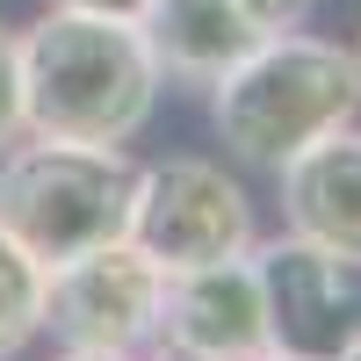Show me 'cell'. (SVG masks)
<instances>
[{
    "instance_id": "1",
    "label": "cell",
    "mask_w": 361,
    "mask_h": 361,
    "mask_svg": "<svg viewBox=\"0 0 361 361\" xmlns=\"http://www.w3.org/2000/svg\"><path fill=\"white\" fill-rule=\"evenodd\" d=\"M22 44V130L44 145H123L159 109V66L137 37V15H87V8H44Z\"/></svg>"
},
{
    "instance_id": "2",
    "label": "cell",
    "mask_w": 361,
    "mask_h": 361,
    "mask_svg": "<svg viewBox=\"0 0 361 361\" xmlns=\"http://www.w3.org/2000/svg\"><path fill=\"white\" fill-rule=\"evenodd\" d=\"M209 123H217V145L238 166L275 173L325 130L361 123V66L347 44L311 37V29L260 37L209 87Z\"/></svg>"
},
{
    "instance_id": "3",
    "label": "cell",
    "mask_w": 361,
    "mask_h": 361,
    "mask_svg": "<svg viewBox=\"0 0 361 361\" xmlns=\"http://www.w3.org/2000/svg\"><path fill=\"white\" fill-rule=\"evenodd\" d=\"M130 188H137L130 152L22 137L0 152V231L51 275L130 231Z\"/></svg>"
},
{
    "instance_id": "4",
    "label": "cell",
    "mask_w": 361,
    "mask_h": 361,
    "mask_svg": "<svg viewBox=\"0 0 361 361\" xmlns=\"http://www.w3.org/2000/svg\"><path fill=\"white\" fill-rule=\"evenodd\" d=\"M130 246L159 267V275H188V267L209 260H231V253H253V195L246 180L224 173L217 159H195V152H173L137 166V188H130Z\"/></svg>"
},
{
    "instance_id": "5",
    "label": "cell",
    "mask_w": 361,
    "mask_h": 361,
    "mask_svg": "<svg viewBox=\"0 0 361 361\" xmlns=\"http://www.w3.org/2000/svg\"><path fill=\"white\" fill-rule=\"evenodd\" d=\"M159 311H166V275L130 238L94 246V253H80V260L44 275V333L58 347L145 354L159 340Z\"/></svg>"
},
{
    "instance_id": "6",
    "label": "cell",
    "mask_w": 361,
    "mask_h": 361,
    "mask_svg": "<svg viewBox=\"0 0 361 361\" xmlns=\"http://www.w3.org/2000/svg\"><path fill=\"white\" fill-rule=\"evenodd\" d=\"M253 275L267 296V325H275V354H304V361H333L354 333V275L340 260H325L304 246L296 231L282 238H253Z\"/></svg>"
},
{
    "instance_id": "7",
    "label": "cell",
    "mask_w": 361,
    "mask_h": 361,
    "mask_svg": "<svg viewBox=\"0 0 361 361\" xmlns=\"http://www.w3.org/2000/svg\"><path fill=\"white\" fill-rule=\"evenodd\" d=\"M159 340L202 361H267L275 354V325H267V296L253 275V253L166 275V311Z\"/></svg>"
},
{
    "instance_id": "8",
    "label": "cell",
    "mask_w": 361,
    "mask_h": 361,
    "mask_svg": "<svg viewBox=\"0 0 361 361\" xmlns=\"http://www.w3.org/2000/svg\"><path fill=\"white\" fill-rule=\"evenodd\" d=\"M275 188H282V231L361 275V123L325 130L296 159H282Z\"/></svg>"
},
{
    "instance_id": "9",
    "label": "cell",
    "mask_w": 361,
    "mask_h": 361,
    "mask_svg": "<svg viewBox=\"0 0 361 361\" xmlns=\"http://www.w3.org/2000/svg\"><path fill=\"white\" fill-rule=\"evenodd\" d=\"M137 37L152 51L159 80L217 87L260 44V29L246 22L238 0H137Z\"/></svg>"
},
{
    "instance_id": "10",
    "label": "cell",
    "mask_w": 361,
    "mask_h": 361,
    "mask_svg": "<svg viewBox=\"0 0 361 361\" xmlns=\"http://www.w3.org/2000/svg\"><path fill=\"white\" fill-rule=\"evenodd\" d=\"M44 340V267L0 231V361H22Z\"/></svg>"
},
{
    "instance_id": "11",
    "label": "cell",
    "mask_w": 361,
    "mask_h": 361,
    "mask_svg": "<svg viewBox=\"0 0 361 361\" xmlns=\"http://www.w3.org/2000/svg\"><path fill=\"white\" fill-rule=\"evenodd\" d=\"M22 44H15V29L0 22V152L8 145H22Z\"/></svg>"
},
{
    "instance_id": "12",
    "label": "cell",
    "mask_w": 361,
    "mask_h": 361,
    "mask_svg": "<svg viewBox=\"0 0 361 361\" xmlns=\"http://www.w3.org/2000/svg\"><path fill=\"white\" fill-rule=\"evenodd\" d=\"M246 8V22L260 29V37H282V29H304L318 0H238Z\"/></svg>"
},
{
    "instance_id": "13",
    "label": "cell",
    "mask_w": 361,
    "mask_h": 361,
    "mask_svg": "<svg viewBox=\"0 0 361 361\" xmlns=\"http://www.w3.org/2000/svg\"><path fill=\"white\" fill-rule=\"evenodd\" d=\"M51 8H87V15H137V0H51Z\"/></svg>"
},
{
    "instance_id": "14",
    "label": "cell",
    "mask_w": 361,
    "mask_h": 361,
    "mask_svg": "<svg viewBox=\"0 0 361 361\" xmlns=\"http://www.w3.org/2000/svg\"><path fill=\"white\" fill-rule=\"evenodd\" d=\"M51 361H145V354H87V347H58Z\"/></svg>"
},
{
    "instance_id": "15",
    "label": "cell",
    "mask_w": 361,
    "mask_h": 361,
    "mask_svg": "<svg viewBox=\"0 0 361 361\" xmlns=\"http://www.w3.org/2000/svg\"><path fill=\"white\" fill-rule=\"evenodd\" d=\"M145 361H202V354H180V347H166V340H152V347H145Z\"/></svg>"
},
{
    "instance_id": "16",
    "label": "cell",
    "mask_w": 361,
    "mask_h": 361,
    "mask_svg": "<svg viewBox=\"0 0 361 361\" xmlns=\"http://www.w3.org/2000/svg\"><path fill=\"white\" fill-rule=\"evenodd\" d=\"M333 361H361V325H354V333H347V347H340Z\"/></svg>"
},
{
    "instance_id": "17",
    "label": "cell",
    "mask_w": 361,
    "mask_h": 361,
    "mask_svg": "<svg viewBox=\"0 0 361 361\" xmlns=\"http://www.w3.org/2000/svg\"><path fill=\"white\" fill-rule=\"evenodd\" d=\"M267 361H304V354H267Z\"/></svg>"
},
{
    "instance_id": "18",
    "label": "cell",
    "mask_w": 361,
    "mask_h": 361,
    "mask_svg": "<svg viewBox=\"0 0 361 361\" xmlns=\"http://www.w3.org/2000/svg\"><path fill=\"white\" fill-rule=\"evenodd\" d=\"M347 51H354V66H361V37H354V44H347Z\"/></svg>"
}]
</instances>
